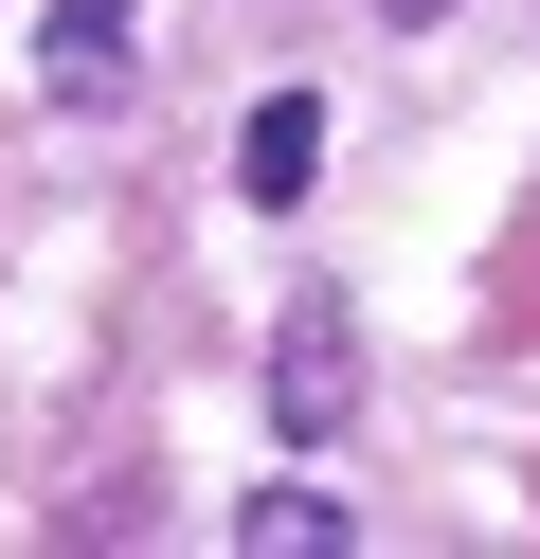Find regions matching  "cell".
I'll return each instance as SVG.
<instances>
[{
  "mask_svg": "<svg viewBox=\"0 0 540 559\" xmlns=\"http://www.w3.org/2000/svg\"><path fill=\"white\" fill-rule=\"evenodd\" d=\"M343 397H360V325L307 289V307L271 325V433H343Z\"/></svg>",
  "mask_w": 540,
  "mask_h": 559,
  "instance_id": "1",
  "label": "cell"
},
{
  "mask_svg": "<svg viewBox=\"0 0 540 559\" xmlns=\"http://www.w3.org/2000/svg\"><path fill=\"white\" fill-rule=\"evenodd\" d=\"M127 73V0H55V91H108Z\"/></svg>",
  "mask_w": 540,
  "mask_h": 559,
  "instance_id": "4",
  "label": "cell"
},
{
  "mask_svg": "<svg viewBox=\"0 0 540 559\" xmlns=\"http://www.w3.org/2000/svg\"><path fill=\"white\" fill-rule=\"evenodd\" d=\"M235 181H252V199H271V217H288V199H307V181H324V91H271V109H252V127H235Z\"/></svg>",
  "mask_w": 540,
  "mask_h": 559,
  "instance_id": "2",
  "label": "cell"
},
{
  "mask_svg": "<svg viewBox=\"0 0 540 559\" xmlns=\"http://www.w3.org/2000/svg\"><path fill=\"white\" fill-rule=\"evenodd\" d=\"M235 559H343V506H324V487H252V506H235Z\"/></svg>",
  "mask_w": 540,
  "mask_h": 559,
  "instance_id": "3",
  "label": "cell"
}]
</instances>
